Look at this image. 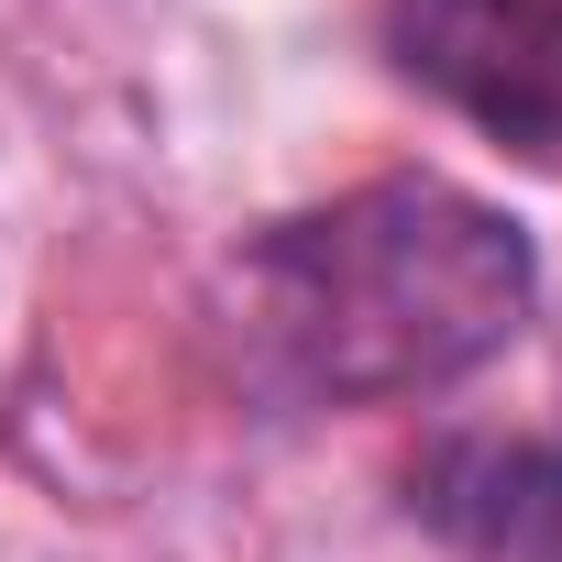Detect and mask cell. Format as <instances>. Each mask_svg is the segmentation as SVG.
<instances>
[{
    "label": "cell",
    "mask_w": 562,
    "mask_h": 562,
    "mask_svg": "<svg viewBox=\"0 0 562 562\" xmlns=\"http://www.w3.org/2000/svg\"><path fill=\"white\" fill-rule=\"evenodd\" d=\"M386 56L485 144L562 177V0H386Z\"/></svg>",
    "instance_id": "obj_2"
},
{
    "label": "cell",
    "mask_w": 562,
    "mask_h": 562,
    "mask_svg": "<svg viewBox=\"0 0 562 562\" xmlns=\"http://www.w3.org/2000/svg\"><path fill=\"white\" fill-rule=\"evenodd\" d=\"M540 254L507 210L452 177H364L243 243V342L254 375L299 408H397L463 386L518 342Z\"/></svg>",
    "instance_id": "obj_1"
},
{
    "label": "cell",
    "mask_w": 562,
    "mask_h": 562,
    "mask_svg": "<svg viewBox=\"0 0 562 562\" xmlns=\"http://www.w3.org/2000/svg\"><path fill=\"white\" fill-rule=\"evenodd\" d=\"M408 507L474 562H562V441H441L408 463Z\"/></svg>",
    "instance_id": "obj_3"
}]
</instances>
